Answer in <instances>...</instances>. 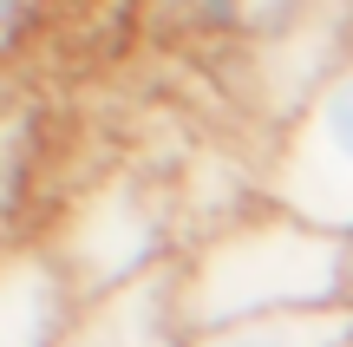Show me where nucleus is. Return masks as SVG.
Masks as SVG:
<instances>
[{
	"mask_svg": "<svg viewBox=\"0 0 353 347\" xmlns=\"http://www.w3.org/2000/svg\"><path fill=\"white\" fill-rule=\"evenodd\" d=\"M79 315V288L52 249H0V347H59Z\"/></svg>",
	"mask_w": 353,
	"mask_h": 347,
	"instance_id": "nucleus-5",
	"label": "nucleus"
},
{
	"mask_svg": "<svg viewBox=\"0 0 353 347\" xmlns=\"http://www.w3.org/2000/svg\"><path fill=\"white\" fill-rule=\"evenodd\" d=\"M347 301H353V236L301 223L275 204L223 223L190 256H176V321H183V335L262 321V315L347 308Z\"/></svg>",
	"mask_w": 353,
	"mask_h": 347,
	"instance_id": "nucleus-1",
	"label": "nucleus"
},
{
	"mask_svg": "<svg viewBox=\"0 0 353 347\" xmlns=\"http://www.w3.org/2000/svg\"><path fill=\"white\" fill-rule=\"evenodd\" d=\"M183 347H353V301L347 308H301V315L210 328V335H190Z\"/></svg>",
	"mask_w": 353,
	"mask_h": 347,
	"instance_id": "nucleus-6",
	"label": "nucleus"
},
{
	"mask_svg": "<svg viewBox=\"0 0 353 347\" xmlns=\"http://www.w3.org/2000/svg\"><path fill=\"white\" fill-rule=\"evenodd\" d=\"M52 262L79 288V301H99V295L164 269L176 256H164V217L131 184H105L99 197H85L65 217V243L52 249Z\"/></svg>",
	"mask_w": 353,
	"mask_h": 347,
	"instance_id": "nucleus-3",
	"label": "nucleus"
},
{
	"mask_svg": "<svg viewBox=\"0 0 353 347\" xmlns=\"http://www.w3.org/2000/svg\"><path fill=\"white\" fill-rule=\"evenodd\" d=\"M7 20H13V0H0V26H7Z\"/></svg>",
	"mask_w": 353,
	"mask_h": 347,
	"instance_id": "nucleus-7",
	"label": "nucleus"
},
{
	"mask_svg": "<svg viewBox=\"0 0 353 347\" xmlns=\"http://www.w3.org/2000/svg\"><path fill=\"white\" fill-rule=\"evenodd\" d=\"M183 341L190 335L176 321V262H164L99 301H79L59 347H183Z\"/></svg>",
	"mask_w": 353,
	"mask_h": 347,
	"instance_id": "nucleus-4",
	"label": "nucleus"
},
{
	"mask_svg": "<svg viewBox=\"0 0 353 347\" xmlns=\"http://www.w3.org/2000/svg\"><path fill=\"white\" fill-rule=\"evenodd\" d=\"M262 204L353 236V59L281 125Z\"/></svg>",
	"mask_w": 353,
	"mask_h": 347,
	"instance_id": "nucleus-2",
	"label": "nucleus"
}]
</instances>
